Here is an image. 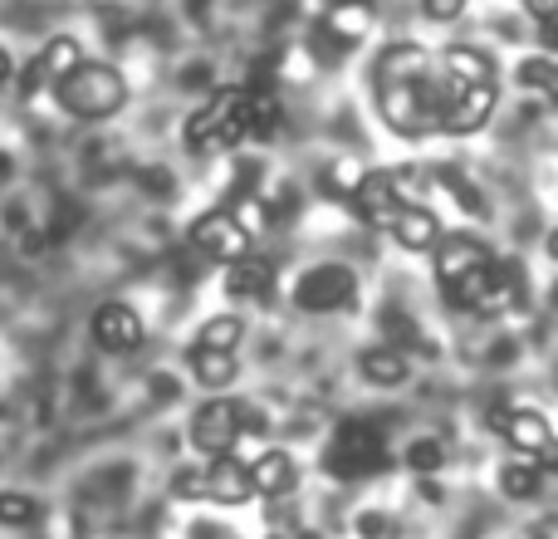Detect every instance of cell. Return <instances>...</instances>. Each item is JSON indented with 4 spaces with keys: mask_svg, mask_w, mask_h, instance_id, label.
<instances>
[{
    "mask_svg": "<svg viewBox=\"0 0 558 539\" xmlns=\"http://www.w3.org/2000/svg\"><path fill=\"white\" fill-rule=\"evenodd\" d=\"M182 137H186V147L202 153V157L245 143V137H251V88L241 84V88H221V94H211L192 118H186Z\"/></svg>",
    "mask_w": 558,
    "mask_h": 539,
    "instance_id": "3",
    "label": "cell"
},
{
    "mask_svg": "<svg viewBox=\"0 0 558 539\" xmlns=\"http://www.w3.org/2000/svg\"><path fill=\"white\" fill-rule=\"evenodd\" d=\"M441 79H446V74H441ZM495 104H500V84H456V79H446L441 133H451V137L481 133V128L495 118Z\"/></svg>",
    "mask_w": 558,
    "mask_h": 539,
    "instance_id": "9",
    "label": "cell"
},
{
    "mask_svg": "<svg viewBox=\"0 0 558 539\" xmlns=\"http://www.w3.org/2000/svg\"><path fill=\"white\" fill-rule=\"evenodd\" d=\"M387 432L377 422H367V417H348V422H338L333 442L324 446V471L333 476V481H367V476L387 471Z\"/></svg>",
    "mask_w": 558,
    "mask_h": 539,
    "instance_id": "4",
    "label": "cell"
},
{
    "mask_svg": "<svg viewBox=\"0 0 558 539\" xmlns=\"http://www.w3.org/2000/svg\"><path fill=\"white\" fill-rule=\"evenodd\" d=\"M45 88H49V74L35 64V59H29V64L20 69V98H39Z\"/></svg>",
    "mask_w": 558,
    "mask_h": 539,
    "instance_id": "31",
    "label": "cell"
},
{
    "mask_svg": "<svg viewBox=\"0 0 558 539\" xmlns=\"http://www.w3.org/2000/svg\"><path fill=\"white\" fill-rule=\"evenodd\" d=\"M245 338V319L241 314H216L196 328V344L192 348H221V354H235V344Z\"/></svg>",
    "mask_w": 558,
    "mask_h": 539,
    "instance_id": "23",
    "label": "cell"
},
{
    "mask_svg": "<svg viewBox=\"0 0 558 539\" xmlns=\"http://www.w3.org/2000/svg\"><path fill=\"white\" fill-rule=\"evenodd\" d=\"M172 495L177 501H206V476L202 471H177Z\"/></svg>",
    "mask_w": 558,
    "mask_h": 539,
    "instance_id": "30",
    "label": "cell"
},
{
    "mask_svg": "<svg viewBox=\"0 0 558 539\" xmlns=\"http://www.w3.org/2000/svg\"><path fill=\"white\" fill-rule=\"evenodd\" d=\"M192 245H196V255H206V261L231 265V261H241V255H251L255 236L231 206H216V212H206L192 221Z\"/></svg>",
    "mask_w": 558,
    "mask_h": 539,
    "instance_id": "7",
    "label": "cell"
},
{
    "mask_svg": "<svg viewBox=\"0 0 558 539\" xmlns=\"http://www.w3.org/2000/svg\"><path fill=\"white\" fill-rule=\"evenodd\" d=\"M192 378L202 387H231L235 383V358L221 348H192Z\"/></svg>",
    "mask_w": 558,
    "mask_h": 539,
    "instance_id": "21",
    "label": "cell"
},
{
    "mask_svg": "<svg viewBox=\"0 0 558 539\" xmlns=\"http://www.w3.org/2000/svg\"><path fill=\"white\" fill-rule=\"evenodd\" d=\"M357 373H363L373 387H397V383H407V373H412V358H407L402 344H377L357 358Z\"/></svg>",
    "mask_w": 558,
    "mask_h": 539,
    "instance_id": "18",
    "label": "cell"
},
{
    "mask_svg": "<svg viewBox=\"0 0 558 539\" xmlns=\"http://www.w3.org/2000/svg\"><path fill=\"white\" fill-rule=\"evenodd\" d=\"M490 261H495V251L485 241H475L471 231H446L441 241H436V251H432L436 285H451V279L471 275V270H481V265H490Z\"/></svg>",
    "mask_w": 558,
    "mask_h": 539,
    "instance_id": "13",
    "label": "cell"
},
{
    "mask_svg": "<svg viewBox=\"0 0 558 539\" xmlns=\"http://www.w3.org/2000/svg\"><path fill=\"white\" fill-rule=\"evenodd\" d=\"M524 10H530L539 25H544V20H558V0H524Z\"/></svg>",
    "mask_w": 558,
    "mask_h": 539,
    "instance_id": "34",
    "label": "cell"
},
{
    "mask_svg": "<svg viewBox=\"0 0 558 539\" xmlns=\"http://www.w3.org/2000/svg\"><path fill=\"white\" fill-rule=\"evenodd\" d=\"M251 88V84H245ZM279 123H284V108H279V98L270 88H251V137L255 143H270L279 133Z\"/></svg>",
    "mask_w": 558,
    "mask_h": 539,
    "instance_id": "25",
    "label": "cell"
},
{
    "mask_svg": "<svg viewBox=\"0 0 558 539\" xmlns=\"http://www.w3.org/2000/svg\"><path fill=\"white\" fill-rule=\"evenodd\" d=\"M539 55L558 59V20H544V25H539Z\"/></svg>",
    "mask_w": 558,
    "mask_h": 539,
    "instance_id": "32",
    "label": "cell"
},
{
    "mask_svg": "<svg viewBox=\"0 0 558 539\" xmlns=\"http://www.w3.org/2000/svg\"><path fill=\"white\" fill-rule=\"evenodd\" d=\"M446 466V446L436 442V436H416L412 446H407V471L412 476H436Z\"/></svg>",
    "mask_w": 558,
    "mask_h": 539,
    "instance_id": "28",
    "label": "cell"
},
{
    "mask_svg": "<svg viewBox=\"0 0 558 539\" xmlns=\"http://www.w3.org/2000/svg\"><path fill=\"white\" fill-rule=\"evenodd\" d=\"M416 5H422V15L432 25H456L465 15V0H416Z\"/></svg>",
    "mask_w": 558,
    "mask_h": 539,
    "instance_id": "29",
    "label": "cell"
},
{
    "mask_svg": "<svg viewBox=\"0 0 558 539\" xmlns=\"http://www.w3.org/2000/svg\"><path fill=\"white\" fill-rule=\"evenodd\" d=\"M436 69H441L446 79H456V84H495V59L475 45H451L436 59Z\"/></svg>",
    "mask_w": 558,
    "mask_h": 539,
    "instance_id": "19",
    "label": "cell"
},
{
    "mask_svg": "<svg viewBox=\"0 0 558 539\" xmlns=\"http://www.w3.org/2000/svg\"><path fill=\"white\" fill-rule=\"evenodd\" d=\"M392 241L402 245L407 255H432L436 241H441V221H436V212H426V206L416 202H402V212L392 216Z\"/></svg>",
    "mask_w": 558,
    "mask_h": 539,
    "instance_id": "15",
    "label": "cell"
},
{
    "mask_svg": "<svg viewBox=\"0 0 558 539\" xmlns=\"http://www.w3.org/2000/svg\"><path fill=\"white\" fill-rule=\"evenodd\" d=\"M5 79H10V55L0 49V84H5Z\"/></svg>",
    "mask_w": 558,
    "mask_h": 539,
    "instance_id": "36",
    "label": "cell"
},
{
    "mask_svg": "<svg viewBox=\"0 0 558 539\" xmlns=\"http://www.w3.org/2000/svg\"><path fill=\"white\" fill-rule=\"evenodd\" d=\"M35 64L49 74V88H54V79L59 74H69V69L78 64V39L74 35H54V39H45L39 45V55H35Z\"/></svg>",
    "mask_w": 558,
    "mask_h": 539,
    "instance_id": "26",
    "label": "cell"
},
{
    "mask_svg": "<svg viewBox=\"0 0 558 539\" xmlns=\"http://www.w3.org/2000/svg\"><path fill=\"white\" fill-rule=\"evenodd\" d=\"M485 422H490L495 432H500L520 456H530V462L554 442L549 417L534 412V407H520V403H500V407H490V412H485Z\"/></svg>",
    "mask_w": 558,
    "mask_h": 539,
    "instance_id": "11",
    "label": "cell"
},
{
    "mask_svg": "<svg viewBox=\"0 0 558 539\" xmlns=\"http://www.w3.org/2000/svg\"><path fill=\"white\" fill-rule=\"evenodd\" d=\"M202 476H206V501H216V505H245L255 495L251 462H241L235 452L211 456V466Z\"/></svg>",
    "mask_w": 558,
    "mask_h": 539,
    "instance_id": "14",
    "label": "cell"
},
{
    "mask_svg": "<svg viewBox=\"0 0 558 539\" xmlns=\"http://www.w3.org/2000/svg\"><path fill=\"white\" fill-rule=\"evenodd\" d=\"M39 515H45V505H39L35 495L0 491V525H10V530H25V525H39Z\"/></svg>",
    "mask_w": 558,
    "mask_h": 539,
    "instance_id": "27",
    "label": "cell"
},
{
    "mask_svg": "<svg viewBox=\"0 0 558 539\" xmlns=\"http://www.w3.org/2000/svg\"><path fill=\"white\" fill-rule=\"evenodd\" d=\"M251 481H255V495L284 501V495L299 491V462L289 452H260L251 462Z\"/></svg>",
    "mask_w": 558,
    "mask_h": 539,
    "instance_id": "16",
    "label": "cell"
},
{
    "mask_svg": "<svg viewBox=\"0 0 558 539\" xmlns=\"http://www.w3.org/2000/svg\"><path fill=\"white\" fill-rule=\"evenodd\" d=\"M54 98L69 118L78 123H98V118H113L128 104V79L123 69L98 64V59H78L69 74L54 79Z\"/></svg>",
    "mask_w": 558,
    "mask_h": 539,
    "instance_id": "2",
    "label": "cell"
},
{
    "mask_svg": "<svg viewBox=\"0 0 558 539\" xmlns=\"http://www.w3.org/2000/svg\"><path fill=\"white\" fill-rule=\"evenodd\" d=\"M436 182H441L446 192L456 196V206H461L465 216H490V202H485L481 187H475L471 177L461 172V167H446V163H441V167H436Z\"/></svg>",
    "mask_w": 558,
    "mask_h": 539,
    "instance_id": "22",
    "label": "cell"
},
{
    "mask_svg": "<svg viewBox=\"0 0 558 539\" xmlns=\"http://www.w3.org/2000/svg\"><path fill=\"white\" fill-rule=\"evenodd\" d=\"M534 466H539V471H544V476H558V436H554V442H549V446H544V452H539V456H534Z\"/></svg>",
    "mask_w": 558,
    "mask_h": 539,
    "instance_id": "33",
    "label": "cell"
},
{
    "mask_svg": "<svg viewBox=\"0 0 558 539\" xmlns=\"http://www.w3.org/2000/svg\"><path fill=\"white\" fill-rule=\"evenodd\" d=\"M88 328H94V344L104 354H133L143 344V314L133 304H123V299H104L94 309V324Z\"/></svg>",
    "mask_w": 558,
    "mask_h": 539,
    "instance_id": "12",
    "label": "cell"
},
{
    "mask_svg": "<svg viewBox=\"0 0 558 539\" xmlns=\"http://www.w3.org/2000/svg\"><path fill=\"white\" fill-rule=\"evenodd\" d=\"M275 289V265L260 255H241V261L226 265V295L231 299H270Z\"/></svg>",
    "mask_w": 558,
    "mask_h": 539,
    "instance_id": "17",
    "label": "cell"
},
{
    "mask_svg": "<svg viewBox=\"0 0 558 539\" xmlns=\"http://www.w3.org/2000/svg\"><path fill=\"white\" fill-rule=\"evenodd\" d=\"M186 5H192V10H196V15H202V10H206V0H186Z\"/></svg>",
    "mask_w": 558,
    "mask_h": 539,
    "instance_id": "38",
    "label": "cell"
},
{
    "mask_svg": "<svg viewBox=\"0 0 558 539\" xmlns=\"http://www.w3.org/2000/svg\"><path fill=\"white\" fill-rule=\"evenodd\" d=\"M436 59L426 45L416 39H397L377 55L373 64V98H377V118L387 123V133L397 137H432L441 133V113H446V79H432Z\"/></svg>",
    "mask_w": 558,
    "mask_h": 539,
    "instance_id": "1",
    "label": "cell"
},
{
    "mask_svg": "<svg viewBox=\"0 0 558 539\" xmlns=\"http://www.w3.org/2000/svg\"><path fill=\"white\" fill-rule=\"evenodd\" d=\"M549 261H558V226L549 231Z\"/></svg>",
    "mask_w": 558,
    "mask_h": 539,
    "instance_id": "37",
    "label": "cell"
},
{
    "mask_svg": "<svg viewBox=\"0 0 558 539\" xmlns=\"http://www.w3.org/2000/svg\"><path fill=\"white\" fill-rule=\"evenodd\" d=\"M500 491L510 495V501H534V495L544 491V471L530 462V456H520V462H505L500 466Z\"/></svg>",
    "mask_w": 558,
    "mask_h": 539,
    "instance_id": "20",
    "label": "cell"
},
{
    "mask_svg": "<svg viewBox=\"0 0 558 539\" xmlns=\"http://www.w3.org/2000/svg\"><path fill=\"white\" fill-rule=\"evenodd\" d=\"M514 79H520L524 88H534V94H544V98H554L558 104V59L554 55L520 59V64H514Z\"/></svg>",
    "mask_w": 558,
    "mask_h": 539,
    "instance_id": "24",
    "label": "cell"
},
{
    "mask_svg": "<svg viewBox=\"0 0 558 539\" xmlns=\"http://www.w3.org/2000/svg\"><path fill=\"white\" fill-rule=\"evenodd\" d=\"M270 539H284V535H270Z\"/></svg>",
    "mask_w": 558,
    "mask_h": 539,
    "instance_id": "39",
    "label": "cell"
},
{
    "mask_svg": "<svg viewBox=\"0 0 558 539\" xmlns=\"http://www.w3.org/2000/svg\"><path fill=\"white\" fill-rule=\"evenodd\" d=\"M353 289H357V275L343 261L308 265L294 279V309H304V314H333V309H343L353 299Z\"/></svg>",
    "mask_w": 558,
    "mask_h": 539,
    "instance_id": "8",
    "label": "cell"
},
{
    "mask_svg": "<svg viewBox=\"0 0 558 539\" xmlns=\"http://www.w3.org/2000/svg\"><path fill=\"white\" fill-rule=\"evenodd\" d=\"M407 187H412V167H373V172L357 177V187L348 192V202H353V212L363 216L367 226L387 231L392 216L402 212V202H407Z\"/></svg>",
    "mask_w": 558,
    "mask_h": 539,
    "instance_id": "6",
    "label": "cell"
},
{
    "mask_svg": "<svg viewBox=\"0 0 558 539\" xmlns=\"http://www.w3.org/2000/svg\"><path fill=\"white\" fill-rule=\"evenodd\" d=\"M245 436V407L235 397H211L192 412V446L206 456L235 452V442Z\"/></svg>",
    "mask_w": 558,
    "mask_h": 539,
    "instance_id": "10",
    "label": "cell"
},
{
    "mask_svg": "<svg viewBox=\"0 0 558 539\" xmlns=\"http://www.w3.org/2000/svg\"><path fill=\"white\" fill-rule=\"evenodd\" d=\"M328 10H343V5H373V0H324Z\"/></svg>",
    "mask_w": 558,
    "mask_h": 539,
    "instance_id": "35",
    "label": "cell"
},
{
    "mask_svg": "<svg viewBox=\"0 0 558 539\" xmlns=\"http://www.w3.org/2000/svg\"><path fill=\"white\" fill-rule=\"evenodd\" d=\"M514 295H520V270L510 261H490V265L471 270V275L451 279V285H441V299L451 309H461V314H495Z\"/></svg>",
    "mask_w": 558,
    "mask_h": 539,
    "instance_id": "5",
    "label": "cell"
}]
</instances>
